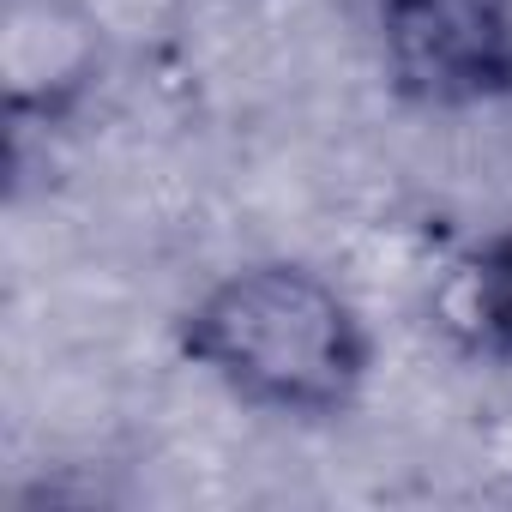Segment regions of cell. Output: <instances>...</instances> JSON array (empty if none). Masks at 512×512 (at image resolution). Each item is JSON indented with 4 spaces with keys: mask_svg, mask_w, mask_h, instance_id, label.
Instances as JSON below:
<instances>
[{
    "mask_svg": "<svg viewBox=\"0 0 512 512\" xmlns=\"http://www.w3.org/2000/svg\"><path fill=\"white\" fill-rule=\"evenodd\" d=\"M175 350L223 398L284 422H338L374 380V326L326 272L247 260L211 278L175 320Z\"/></svg>",
    "mask_w": 512,
    "mask_h": 512,
    "instance_id": "6da1fadb",
    "label": "cell"
},
{
    "mask_svg": "<svg viewBox=\"0 0 512 512\" xmlns=\"http://www.w3.org/2000/svg\"><path fill=\"white\" fill-rule=\"evenodd\" d=\"M374 43L392 97L410 109L512 103V0H374Z\"/></svg>",
    "mask_w": 512,
    "mask_h": 512,
    "instance_id": "7a4b0ae2",
    "label": "cell"
},
{
    "mask_svg": "<svg viewBox=\"0 0 512 512\" xmlns=\"http://www.w3.org/2000/svg\"><path fill=\"white\" fill-rule=\"evenodd\" d=\"M0 79L13 139L67 127L103 79V25L85 0H7Z\"/></svg>",
    "mask_w": 512,
    "mask_h": 512,
    "instance_id": "3957f363",
    "label": "cell"
},
{
    "mask_svg": "<svg viewBox=\"0 0 512 512\" xmlns=\"http://www.w3.org/2000/svg\"><path fill=\"white\" fill-rule=\"evenodd\" d=\"M452 326L488 362H512V223L488 229L452 272Z\"/></svg>",
    "mask_w": 512,
    "mask_h": 512,
    "instance_id": "277c9868",
    "label": "cell"
}]
</instances>
